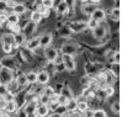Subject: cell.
Masks as SVG:
<instances>
[{
    "label": "cell",
    "mask_w": 122,
    "mask_h": 117,
    "mask_svg": "<svg viewBox=\"0 0 122 117\" xmlns=\"http://www.w3.org/2000/svg\"><path fill=\"white\" fill-rule=\"evenodd\" d=\"M20 85L16 83V80L15 79H14L12 80V81H10L9 84H8V89H9V92H11V94H14V95H15V96H16V95L20 92Z\"/></svg>",
    "instance_id": "8fae6325"
},
{
    "label": "cell",
    "mask_w": 122,
    "mask_h": 117,
    "mask_svg": "<svg viewBox=\"0 0 122 117\" xmlns=\"http://www.w3.org/2000/svg\"><path fill=\"white\" fill-rule=\"evenodd\" d=\"M83 11H84V14H86V15H92V12L95 11V8L92 6V4H89V5H84Z\"/></svg>",
    "instance_id": "f546056e"
},
{
    "label": "cell",
    "mask_w": 122,
    "mask_h": 117,
    "mask_svg": "<svg viewBox=\"0 0 122 117\" xmlns=\"http://www.w3.org/2000/svg\"><path fill=\"white\" fill-rule=\"evenodd\" d=\"M8 92H9L8 85H6V84H3V83H0V97H4Z\"/></svg>",
    "instance_id": "4dcf8cb0"
},
{
    "label": "cell",
    "mask_w": 122,
    "mask_h": 117,
    "mask_svg": "<svg viewBox=\"0 0 122 117\" xmlns=\"http://www.w3.org/2000/svg\"><path fill=\"white\" fill-rule=\"evenodd\" d=\"M0 26H1V21H0Z\"/></svg>",
    "instance_id": "816d5d0a"
},
{
    "label": "cell",
    "mask_w": 122,
    "mask_h": 117,
    "mask_svg": "<svg viewBox=\"0 0 122 117\" xmlns=\"http://www.w3.org/2000/svg\"><path fill=\"white\" fill-rule=\"evenodd\" d=\"M42 17H43V14L42 12H40L38 10H36V11H33L32 14H31V21H33V22H40V21L42 20Z\"/></svg>",
    "instance_id": "d4e9b609"
},
{
    "label": "cell",
    "mask_w": 122,
    "mask_h": 117,
    "mask_svg": "<svg viewBox=\"0 0 122 117\" xmlns=\"http://www.w3.org/2000/svg\"><path fill=\"white\" fill-rule=\"evenodd\" d=\"M76 110L81 113L88 110V102L84 97H80V100H76Z\"/></svg>",
    "instance_id": "5bb4252c"
},
{
    "label": "cell",
    "mask_w": 122,
    "mask_h": 117,
    "mask_svg": "<svg viewBox=\"0 0 122 117\" xmlns=\"http://www.w3.org/2000/svg\"><path fill=\"white\" fill-rule=\"evenodd\" d=\"M112 108H113V112L118 113L120 112V101H115L112 105Z\"/></svg>",
    "instance_id": "ab89813d"
},
{
    "label": "cell",
    "mask_w": 122,
    "mask_h": 117,
    "mask_svg": "<svg viewBox=\"0 0 122 117\" xmlns=\"http://www.w3.org/2000/svg\"><path fill=\"white\" fill-rule=\"evenodd\" d=\"M3 69V65H1V62H0V70Z\"/></svg>",
    "instance_id": "c3c4849f"
},
{
    "label": "cell",
    "mask_w": 122,
    "mask_h": 117,
    "mask_svg": "<svg viewBox=\"0 0 122 117\" xmlns=\"http://www.w3.org/2000/svg\"><path fill=\"white\" fill-rule=\"evenodd\" d=\"M0 62H1V65L4 68H8V69H11V70H16L19 68V64L16 63L15 58H12V57H5Z\"/></svg>",
    "instance_id": "3957f363"
},
{
    "label": "cell",
    "mask_w": 122,
    "mask_h": 117,
    "mask_svg": "<svg viewBox=\"0 0 122 117\" xmlns=\"http://www.w3.org/2000/svg\"><path fill=\"white\" fill-rule=\"evenodd\" d=\"M71 32H73V31L70 30V27H69V26H63V27H62V30H61V33H62L63 36H69Z\"/></svg>",
    "instance_id": "d590c367"
},
{
    "label": "cell",
    "mask_w": 122,
    "mask_h": 117,
    "mask_svg": "<svg viewBox=\"0 0 122 117\" xmlns=\"http://www.w3.org/2000/svg\"><path fill=\"white\" fill-rule=\"evenodd\" d=\"M52 42V36L49 33H46V35H42L40 37V46L41 47H48Z\"/></svg>",
    "instance_id": "7c38bea8"
},
{
    "label": "cell",
    "mask_w": 122,
    "mask_h": 117,
    "mask_svg": "<svg viewBox=\"0 0 122 117\" xmlns=\"http://www.w3.org/2000/svg\"><path fill=\"white\" fill-rule=\"evenodd\" d=\"M49 117H62V115H59V113H57V112H54V113H52Z\"/></svg>",
    "instance_id": "f6af8a7d"
},
{
    "label": "cell",
    "mask_w": 122,
    "mask_h": 117,
    "mask_svg": "<svg viewBox=\"0 0 122 117\" xmlns=\"http://www.w3.org/2000/svg\"><path fill=\"white\" fill-rule=\"evenodd\" d=\"M16 113H17V117H27V112L25 111L24 107H20L16 111Z\"/></svg>",
    "instance_id": "8d00e7d4"
},
{
    "label": "cell",
    "mask_w": 122,
    "mask_h": 117,
    "mask_svg": "<svg viewBox=\"0 0 122 117\" xmlns=\"http://www.w3.org/2000/svg\"><path fill=\"white\" fill-rule=\"evenodd\" d=\"M25 111L27 112V115H31V113H36V108H37V104H36V101H30L28 104L25 105Z\"/></svg>",
    "instance_id": "e0dca14e"
},
{
    "label": "cell",
    "mask_w": 122,
    "mask_h": 117,
    "mask_svg": "<svg viewBox=\"0 0 122 117\" xmlns=\"http://www.w3.org/2000/svg\"><path fill=\"white\" fill-rule=\"evenodd\" d=\"M113 94V89L111 86H104V87H99V89L96 90L95 95L99 97V99H106L111 96V95Z\"/></svg>",
    "instance_id": "277c9868"
},
{
    "label": "cell",
    "mask_w": 122,
    "mask_h": 117,
    "mask_svg": "<svg viewBox=\"0 0 122 117\" xmlns=\"http://www.w3.org/2000/svg\"><path fill=\"white\" fill-rule=\"evenodd\" d=\"M0 21H1V24L6 22V21H8V15L4 14V12H0Z\"/></svg>",
    "instance_id": "60d3db41"
},
{
    "label": "cell",
    "mask_w": 122,
    "mask_h": 117,
    "mask_svg": "<svg viewBox=\"0 0 122 117\" xmlns=\"http://www.w3.org/2000/svg\"><path fill=\"white\" fill-rule=\"evenodd\" d=\"M48 111H49L48 105H38L36 108V113L38 117H46L48 115Z\"/></svg>",
    "instance_id": "9a60e30c"
},
{
    "label": "cell",
    "mask_w": 122,
    "mask_h": 117,
    "mask_svg": "<svg viewBox=\"0 0 122 117\" xmlns=\"http://www.w3.org/2000/svg\"><path fill=\"white\" fill-rule=\"evenodd\" d=\"M61 94H62V95H64L66 97H68L69 100H70V99H73V92L70 91V89H69L68 86H63V89H62Z\"/></svg>",
    "instance_id": "f1b7e54d"
},
{
    "label": "cell",
    "mask_w": 122,
    "mask_h": 117,
    "mask_svg": "<svg viewBox=\"0 0 122 117\" xmlns=\"http://www.w3.org/2000/svg\"><path fill=\"white\" fill-rule=\"evenodd\" d=\"M67 1V4H68V6H71V4L74 3V0H66Z\"/></svg>",
    "instance_id": "bcb514c9"
},
{
    "label": "cell",
    "mask_w": 122,
    "mask_h": 117,
    "mask_svg": "<svg viewBox=\"0 0 122 117\" xmlns=\"http://www.w3.org/2000/svg\"><path fill=\"white\" fill-rule=\"evenodd\" d=\"M88 25H89V27H90V28H92V30H94V28H95L96 26H99V22H97L96 20H94V19L91 17V20L88 22Z\"/></svg>",
    "instance_id": "f35d334b"
},
{
    "label": "cell",
    "mask_w": 122,
    "mask_h": 117,
    "mask_svg": "<svg viewBox=\"0 0 122 117\" xmlns=\"http://www.w3.org/2000/svg\"><path fill=\"white\" fill-rule=\"evenodd\" d=\"M12 71L14 70L3 67V69L0 70V83L8 85L10 81H12V80H14V73Z\"/></svg>",
    "instance_id": "6da1fadb"
},
{
    "label": "cell",
    "mask_w": 122,
    "mask_h": 117,
    "mask_svg": "<svg viewBox=\"0 0 122 117\" xmlns=\"http://www.w3.org/2000/svg\"><path fill=\"white\" fill-rule=\"evenodd\" d=\"M19 105L15 100H11V101H5V106H4V111L9 112V113H14L19 110Z\"/></svg>",
    "instance_id": "8992f818"
},
{
    "label": "cell",
    "mask_w": 122,
    "mask_h": 117,
    "mask_svg": "<svg viewBox=\"0 0 122 117\" xmlns=\"http://www.w3.org/2000/svg\"><path fill=\"white\" fill-rule=\"evenodd\" d=\"M81 1H88V0H81Z\"/></svg>",
    "instance_id": "f907efd6"
},
{
    "label": "cell",
    "mask_w": 122,
    "mask_h": 117,
    "mask_svg": "<svg viewBox=\"0 0 122 117\" xmlns=\"http://www.w3.org/2000/svg\"><path fill=\"white\" fill-rule=\"evenodd\" d=\"M27 80H28V84H35V83H37V73H35V71H28L27 74Z\"/></svg>",
    "instance_id": "4316f807"
},
{
    "label": "cell",
    "mask_w": 122,
    "mask_h": 117,
    "mask_svg": "<svg viewBox=\"0 0 122 117\" xmlns=\"http://www.w3.org/2000/svg\"><path fill=\"white\" fill-rule=\"evenodd\" d=\"M45 56L49 62H54L56 58L58 57V52H57V49H54L52 47H47L45 51Z\"/></svg>",
    "instance_id": "ba28073f"
},
{
    "label": "cell",
    "mask_w": 122,
    "mask_h": 117,
    "mask_svg": "<svg viewBox=\"0 0 122 117\" xmlns=\"http://www.w3.org/2000/svg\"><path fill=\"white\" fill-rule=\"evenodd\" d=\"M68 4H67V1L66 0H63V1H61L59 4H58V6H57V12L58 14H66L67 11H68Z\"/></svg>",
    "instance_id": "7402d4cb"
},
{
    "label": "cell",
    "mask_w": 122,
    "mask_h": 117,
    "mask_svg": "<svg viewBox=\"0 0 122 117\" xmlns=\"http://www.w3.org/2000/svg\"><path fill=\"white\" fill-rule=\"evenodd\" d=\"M100 1H101V0H91L92 4H97V3H100Z\"/></svg>",
    "instance_id": "7dc6e473"
},
{
    "label": "cell",
    "mask_w": 122,
    "mask_h": 117,
    "mask_svg": "<svg viewBox=\"0 0 122 117\" xmlns=\"http://www.w3.org/2000/svg\"><path fill=\"white\" fill-rule=\"evenodd\" d=\"M15 80H16V83H17L21 87H24V86H26V85L28 84V80H27L26 74H19Z\"/></svg>",
    "instance_id": "ffe728a7"
},
{
    "label": "cell",
    "mask_w": 122,
    "mask_h": 117,
    "mask_svg": "<svg viewBox=\"0 0 122 117\" xmlns=\"http://www.w3.org/2000/svg\"><path fill=\"white\" fill-rule=\"evenodd\" d=\"M92 117H106V113L104 110H95L92 112Z\"/></svg>",
    "instance_id": "e575fe53"
},
{
    "label": "cell",
    "mask_w": 122,
    "mask_h": 117,
    "mask_svg": "<svg viewBox=\"0 0 122 117\" xmlns=\"http://www.w3.org/2000/svg\"><path fill=\"white\" fill-rule=\"evenodd\" d=\"M75 51H76V47L74 45H71V43H67V45H64L62 47V53L63 54H70V56H73L75 53Z\"/></svg>",
    "instance_id": "4fadbf2b"
},
{
    "label": "cell",
    "mask_w": 122,
    "mask_h": 117,
    "mask_svg": "<svg viewBox=\"0 0 122 117\" xmlns=\"http://www.w3.org/2000/svg\"><path fill=\"white\" fill-rule=\"evenodd\" d=\"M48 80H49V74H48V71L42 70V71L37 73V83H38V84L45 85V84L48 83Z\"/></svg>",
    "instance_id": "30bf717a"
},
{
    "label": "cell",
    "mask_w": 122,
    "mask_h": 117,
    "mask_svg": "<svg viewBox=\"0 0 122 117\" xmlns=\"http://www.w3.org/2000/svg\"><path fill=\"white\" fill-rule=\"evenodd\" d=\"M92 19L96 20L97 22H100V21H102L105 20V11L102 9H95V11L92 12Z\"/></svg>",
    "instance_id": "2e32d148"
},
{
    "label": "cell",
    "mask_w": 122,
    "mask_h": 117,
    "mask_svg": "<svg viewBox=\"0 0 122 117\" xmlns=\"http://www.w3.org/2000/svg\"><path fill=\"white\" fill-rule=\"evenodd\" d=\"M0 117H10V113L6 112V111H3L1 113H0Z\"/></svg>",
    "instance_id": "ee69618b"
},
{
    "label": "cell",
    "mask_w": 122,
    "mask_h": 117,
    "mask_svg": "<svg viewBox=\"0 0 122 117\" xmlns=\"http://www.w3.org/2000/svg\"><path fill=\"white\" fill-rule=\"evenodd\" d=\"M12 11H14V14L21 15V14H24V12L26 11V6H25L24 4H16V5L12 8Z\"/></svg>",
    "instance_id": "484cf974"
},
{
    "label": "cell",
    "mask_w": 122,
    "mask_h": 117,
    "mask_svg": "<svg viewBox=\"0 0 122 117\" xmlns=\"http://www.w3.org/2000/svg\"><path fill=\"white\" fill-rule=\"evenodd\" d=\"M1 45H11V46L15 47V35L4 33L1 36Z\"/></svg>",
    "instance_id": "52a82bcc"
},
{
    "label": "cell",
    "mask_w": 122,
    "mask_h": 117,
    "mask_svg": "<svg viewBox=\"0 0 122 117\" xmlns=\"http://www.w3.org/2000/svg\"><path fill=\"white\" fill-rule=\"evenodd\" d=\"M25 37H26V36H25L22 32L16 33V35H15V47H19V46H21V45H24Z\"/></svg>",
    "instance_id": "603a6c76"
},
{
    "label": "cell",
    "mask_w": 122,
    "mask_h": 117,
    "mask_svg": "<svg viewBox=\"0 0 122 117\" xmlns=\"http://www.w3.org/2000/svg\"><path fill=\"white\" fill-rule=\"evenodd\" d=\"M5 1H6V5H8V8H11V9L16 5V3L14 1V0H5Z\"/></svg>",
    "instance_id": "b9f144b4"
},
{
    "label": "cell",
    "mask_w": 122,
    "mask_h": 117,
    "mask_svg": "<svg viewBox=\"0 0 122 117\" xmlns=\"http://www.w3.org/2000/svg\"><path fill=\"white\" fill-rule=\"evenodd\" d=\"M53 3H54V0H42L41 1V4L43 5L46 9H51L53 6Z\"/></svg>",
    "instance_id": "836d02e7"
},
{
    "label": "cell",
    "mask_w": 122,
    "mask_h": 117,
    "mask_svg": "<svg viewBox=\"0 0 122 117\" xmlns=\"http://www.w3.org/2000/svg\"><path fill=\"white\" fill-rule=\"evenodd\" d=\"M57 101H58V104H59V105H67V102L69 101V99L66 97L64 95L59 94V95H58V99H57Z\"/></svg>",
    "instance_id": "d6a6232c"
},
{
    "label": "cell",
    "mask_w": 122,
    "mask_h": 117,
    "mask_svg": "<svg viewBox=\"0 0 122 117\" xmlns=\"http://www.w3.org/2000/svg\"><path fill=\"white\" fill-rule=\"evenodd\" d=\"M8 25H16L19 24V15L17 14H10V15H8Z\"/></svg>",
    "instance_id": "cb8c5ba5"
},
{
    "label": "cell",
    "mask_w": 122,
    "mask_h": 117,
    "mask_svg": "<svg viewBox=\"0 0 122 117\" xmlns=\"http://www.w3.org/2000/svg\"><path fill=\"white\" fill-rule=\"evenodd\" d=\"M105 35H106L105 27H102V26H96V27L94 28V36H95L96 38H102Z\"/></svg>",
    "instance_id": "d6986e66"
},
{
    "label": "cell",
    "mask_w": 122,
    "mask_h": 117,
    "mask_svg": "<svg viewBox=\"0 0 122 117\" xmlns=\"http://www.w3.org/2000/svg\"><path fill=\"white\" fill-rule=\"evenodd\" d=\"M69 27L73 32H81L84 30H86L89 25H88V22H84V21H75V22L70 24Z\"/></svg>",
    "instance_id": "5b68a950"
},
{
    "label": "cell",
    "mask_w": 122,
    "mask_h": 117,
    "mask_svg": "<svg viewBox=\"0 0 122 117\" xmlns=\"http://www.w3.org/2000/svg\"><path fill=\"white\" fill-rule=\"evenodd\" d=\"M66 107H67L68 111H73V112H74V111H76V100L70 99V100L67 102Z\"/></svg>",
    "instance_id": "83f0119b"
},
{
    "label": "cell",
    "mask_w": 122,
    "mask_h": 117,
    "mask_svg": "<svg viewBox=\"0 0 122 117\" xmlns=\"http://www.w3.org/2000/svg\"><path fill=\"white\" fill-rule=\"evenodd\" d=\"M27 49H36V48H38L40 47V37H35V38H31L30 41L27 42V45H26Z\"/></svg>",
    "instance_id": "ac0fdd59"
},
{
    "label": "cell",
    "mask_w": 122,
    "mask_h": 117,
    "mask_svg": "<svg viewBox=\"0 0 122 117\" xmlns=\"http://www.w3.org/2000/svg\"><path fill=\"white\" fill-rule=\"evenodd\" d=\"M112 15L116 17V19H118V17H120V10H118V9H115V10L112 11Z\"/></svg>",
    "instance_id": "7bdbcfd3"
},
{
    "label": "cell",
    "mask_w": 122,
    "mask_h": 117,
    "mask_svg": "<svg viewBox=\"0 0 122 117\" xmlns=\"http://www.w3.org/2000/svg\"><path fill=\"white\" fill-rule=\"evenodd\" d=\"M3 111H4V110H3V108H1V107H0V113H1V112H3Z\"/></svg>",
    "instance_id": "681fc988"
},
{
    "label": "cell",
    "mask_w": 122,
    "mask_h": 117,
    "mask_svg": "<svg viewBox=\"0 0 122 117\" xmlns=\"http://www.w3.org/2000/svg\"><path fill=\"white\" fill-rule=\"evenodd\" d=\"M62 59H63V65L68 71H74L75 70V62L73 59V56L70 54H63L62 56Z\"/></svg>",
    "instance_id": "7a4b0ae2"
},
{
    "label": "cell",
    "mask_w": 122,
    "mask_h": 117,
    "mask_svg": "<svg viewBox=\"0 0 122 117\" xmlns=\"http://www.w3.org/2000/svg\"><path fill=\"white\" fill-rule=\"evenodd\" d=\"M37 100L40 102V105H49V102H51V96H48L47 94L42 92L40 96H38Z\"/></svg>",
    "instance_id": "44dd1931"
},
{
    "label": "cell",
    "mask_w": 122,
    "mask_h": 117,
    "mask_svg": "<svg viewBox=\"0 0 122 117\" xmlns=\"http://www.w3.org/2000/svg\"><path fill=\"white\" fill-rule=\"evenodd\" d=\"M67 111H68V110H67V107H66V105H59L58 107H57L56 110H54V112H57V113H59V115H66L67 113Z\"/></svg>",
    "instance_id": "1f68e13d"
},
{
    "label": "cell",
    "mask_w": 122,
    "mask_h": 117,
    "mask_svg": "<svg viewBox=\"0 0 122 117\" xmlns=\"http://www.w3.org/2000/svg\"><path fill=\"white\" fill-rule=\"evenodd\" d=\"M36 27H37V24L33 22V21H30V22H27L26 26L22 28V33L25 36H30L36 31Z\"/></svg>",
    "instance_id": "9c48e42d"
},
{
    "label": "cell",
    "mask_w": 122,
    "mask_h": 117,
    "mask_svg": "<svg viewBox=\"0 0 122 117\" xmlns=\"http://www.w3.org/2000/svg\"><path fill=\"white\" fill-rule=\"evenodd\" d=\"M9 8H8V5H6V1L5 0H0V12H4L6 11Z\"/></svg>",
    "instance_id": "74e56055"
}]
</instances>
